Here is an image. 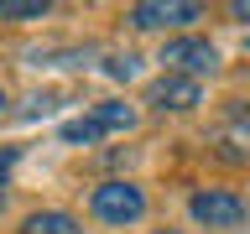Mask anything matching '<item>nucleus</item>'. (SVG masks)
Listing matches in <instances>:
<instances>
[{
	"label": "nucleus",
	"instance_id": "1",
	"mask_svg": "<svg viewBox=\"0 0 250 234\" xmlns=\"http://www.w3.org/2000/svg\"><path fill=\"white\" fill-rule=\"evenodd\" d=\"M136 125V109L125 104V99H104V104H94L89 115H78V120H68L62 125V140L68 146H94L99 136H115V130H130Z\"/></svg>",
	"mask_w": 250,
	"mask_h": 234
},
{
	"label": "nucleus",
	"instance_id": "2",
	"mask_svg": "<svg viewBox=\"0 0 250 234\" xmlns=\"http://www.w3.org/2000/svg\"><path fill=\"white\" fill-rule=\"evenodd\" d=\"M89 208L94 218H104V224H136L146 214V193L136 182H99L89 193Z\"/></svg>",
	"mask_w": 250,
	"mask_h": 234
},
{
	"label": "nucleus",
	"instance_id": "3",
	"mask_svg": "<svg viewBox=\"0 0 250 234\" xmlns=\"http://www.w3.org/2000/svg\"><path fill=\"white\" fill-rule=\"evenodd\" d=\"M188 214L198 224H208V229H240L245 224V198L229 193V187H203V193H193Z\"/></svg>",
	"mask_w": 250,
	"mask_h": 234
},
{
	"label": "nucleus",
	"instance_id": "4",
	"mask_svg": "<svg viewBox=\"0 0 250 234\" xmlns=\"http://www.w3.org/2000/svg\"><path fill=\"white\" fill-rule=\"evenodd\" d=\"M162 62H167V73H183V78H203L214 73V42H203V37H172L167 47H162Z\"/></svg>",
	"mask_w": 250,
	"mask_h": 234
},
{
	"label": "nucleus",
	"instance_id": "5",
	"mask_svg": "<svg viewBox=\"0 0 250 234\" xmlns=\"http://www.w3.org/2000/svg\"><path fill=\"white\" fill-rule=\"evenodd\" d=\"M125 21H130L136 31H162V26L198 21V5H188V0H146V5H130Z\"/></svg>",
	"mask_w": 250,
	"mask_h": 234
},
{
	"label": "nucleus",
	"instance_id": "6",
	"mask_svg": "<svg viewBox=\"0 0 250 234\" xmlns=\"http://www.w3.org/2000/svg\"><path fill=\"white\" fill-rule=\"evenodd\" d=\"M146 99H151L156 109H193L203 99V89H198V78H183V73H162L146 89Z\"/></svg>",
	"mask_w": 250,
	"mask_h": 234
},
{
	"label": "nucleus",
	"instance_id": "7",
	"mask_svg": "<svg viewBox=\"0 0 250 234\" xmlns=\"http://www.w3.org/2000/svg\"><path fill=\"white\" fill-rule=\"evenodd\" d=\"M21 234H83V229H78L73 214H62V208H42V214H31L26 224H21Z\"/></svg>",
	"mask_w": 250,
	"mask_h": 234
},
{
	"label": "nucleus",
	"instance_id": "8",
	"mask_svg": "<svg viewBox=\"0 0 250 234\" xmlns=\"http://www.w3.org/2000/svg\"><path fill=\"white\" fill-rule=\"evenodd\" d=\"M47 5L42 0H0V21H42Z\"/></svg>",
	"mask_w": 250,
	"mask_h": 234
},
{
	"label": "nucleus",
	"instance_id": "9",
	"mask_svg": "<svg viewBox=\"0 0 250 234\" xmlns=\"http://www.w3.org/2000/svg\"><path fill=\"white\" fill-rule=\"evenodd\" d=\"M104 73H109V78H130V73H136V58H130V52H125V58H109Z\"/></svg>",
	"mask_w": 250,
	"mask_h": 234
},
{
	"label": "nucleus",
	"instance_id": "10",
	"mask_svg": "<svg viewBox=\"0 0 250 234\" xmlns=\"http://www.w3.org/2000/svg\"><path fill=\"white\" fill-rule=\"evenodd\" d=\"M16 156H21V151H16V146H5V151H0V177H5V172L16 167Z\"/></svg>",
	"mask_w": 250,
	"mask_h": 234
},
{
	"label": "nucleus",
	"instance_id": "11",
	"mask_svg": "<svg viewBox=\"0 0 250 234\" xmlns=\"http://www.w3.org/2000/svg\"><path fill=\"white\" fill-rule=\"evenodd\" d=\"M229 16H234V21H250V0H234V5H229Z\"/></svg>",
	"mask_w": 250,
	"mask_h": 234
},
{
	"label": "nucleus",
	"instance_id": "12",
	"mask_svg": "<svg viewBox=\"0 0 250 234\" xmlns=\"http://www.w3.org/2000/svg\"><path fill=\"white\" fill-rule=\"evenodd\" d=\"M234 140H240V146H250V125H240V130H234Z\"/></svg>",
	"mask_w": 250,
	"mask_h": 234
},
{
	"label": "nucleus",
	"instance_id": "13",
	"mask_svg": "<svg viewBox=\"0 0 250 234\" xmlns=\"http://www.w3.org/2000/svg\"><path fill=\"white\" fill-rule=\"evenodd\" d=\"M0 214H5V193H0Z\"/></svg>",
	"mask_w": 250,
	"mask_h": 234
},
{
	"label": "nucleus",
	"instance_id": "14",
	"mask_svg": "<svg viewBox=\"0 0 250 234\" xmlns=\"http://www.w3.org/2000/svg\"><path fill=\"white\" fill-rule=\"evenodd\" d=\"M0 109H5V89H0Z\"/></svg>",
	"mask_w": 250,
	"mask_h": 234
},
{
	"label": "nucleus",
	"instance_id": "15",
	"mask_svg": "<svg viewBox=\"0 0 250 234\" xmlns=\"http://www.w3.org/2000/svg\"><path fill=\"white\" fill-rule=\"evenodd\" d=\"M167 234H172V229H167Z\"/></svg>",
	"mask_w": 250,
	"mask_h": 234
}]
</instances>
